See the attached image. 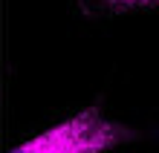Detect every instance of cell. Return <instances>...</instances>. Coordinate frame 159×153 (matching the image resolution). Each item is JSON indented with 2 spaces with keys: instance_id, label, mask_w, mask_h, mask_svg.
<instances>
[{
  "instance_id": "obj_2",
  "label": "cell",
  "mask_w": 159,
  "mask_h": 153,
  "mask_svg": "<svg viewBox=\"0 0 159 153\" xmlns=\"http://www.w3.org/2000/svg\"><path fill=\"white\" fill-rule=\"evenodd\" d=\"M121 3H148V0H121Z\"/></svg>"
},
{
  "instance_id": "obj_1",
  "label": "cell",
  "mask_w": 159,
  "mask_h": 153,
  "mask_svg": "<svg viewBox=\"0 0 159 153\" xmlns=\"http://www.w3.org/2000/svg\"><path fill=\"white\" fill-rule=\"evenodd\" d=\"M125 139V127L107 121L98 110H84L41 133L12 153H101Z\"/></svg>"
}]
</instances>
